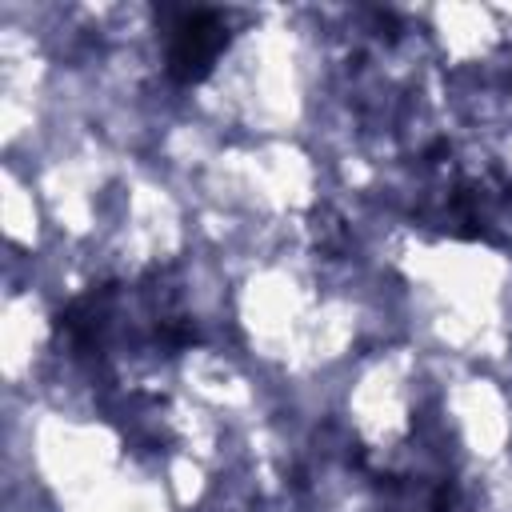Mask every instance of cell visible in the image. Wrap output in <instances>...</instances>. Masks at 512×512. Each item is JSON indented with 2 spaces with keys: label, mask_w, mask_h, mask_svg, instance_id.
I'll return each instance as SVG.
<instances>
[{
  "label": "cell",
  "mask_w": 512,
  "mask_h": 512,
  "mask_svg": "<svg viewBox=\"0 0 512 512\" xmlns=\"http://www.w3.org/2000/svg\"><path fill=\"white\" fill-rule=\"evenodd\" d=\"M228 48V20L212 8H184L168 28V76L196 84Z\"/></svg>",
  "instance_id": "cell-1"
}]
</instances>
